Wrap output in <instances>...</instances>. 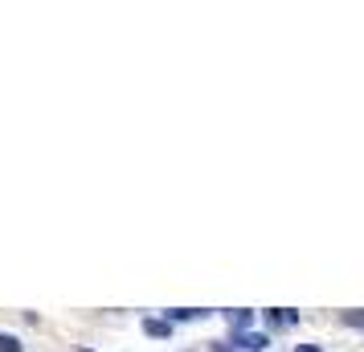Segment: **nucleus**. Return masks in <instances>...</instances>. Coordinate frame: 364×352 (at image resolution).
Returning a JSON list of instances; mask_svg holds the SVG:
<instances>
[{
	"label": "nucleus",
	"mask_w": 364,
	"mask_h": 352,
	"mask_svg": "<svg viewBox=\"0 0 364 352\" xmlns=\"http://www.w3.org/2000/svg\"><path fill=\"white\" fill-rule=\"evenodd\" d=\"M144 332L156 336V340H164V336H172V324H168V319H148V324H144Z\"/></svg>",
	"instance_id": "f257e3e1"
},
{
	"label": "nucleus",
	"mask_w": 364,
	"mask_h": 352,
	"mask_svg": "<svg viewBox=\"0 0 364 352\" xmlns=\"http://www.w3.org/2000/svg\"><path fill=\"white\" fill-rule=\"evenodd\" d=\"M242 344H246L250 352H258V348H266V336H242Z\"/></svg>",
	"instance_id": "20e7f679"
},
{
	"label": "nucleus",
	"mask_w": 364,
	"mask_h": 352,
	"mask_svg": "<svg viewBox=\"0 0 364 352\" xmlns=\"http://www.w3.org/2000/svg\"><path fill=\"white\" fill-rule=\"evenodd\" d=\"M270 319H274V324H295V311H287V307H279V311H274Z\"/></svg>",
	"instance_id": "39448f33"
},
{
	"label": "nucleus",
	"mask_w": 364,
	"mask_h": 352,
	"mask_svg": "<svg viewBox=\"0 0 364 352\" xmlns=\"http://www.w3.org/2000/svg\"><path fill=\"white\" fill-rule=\"evenodd\" d=\"M78 352H90V348H78Z\"/></svg>",
	"instance_id": "0eeeda50"
},
{
	"label": "nucleus",
	"mask_w": 364,
	"mask_h": 352,
	"mask_svg": "<svg viewBox=\"0 0 364 352\" xmlns=\"http://www.w3.org/2000/svg\"><path fill=\"white\" fill-rule=\"evenodd\" d=\"M0 352H21V340H17V336H4V332H0Z\"/></svg>",
	"instance_id": "f03ea898"
},
{
	"label": "nucleus",
	"mask_w": 364,
	"mask_h": 352,
	"mask_svg": "<svg viewBox=\"0 0 364 352\" xmlns=\"http://www.w3.org/2000/svg\"><path fill=\"white\" fill-rule=\"evenodd\" d=\"M250 319H254L250 311H230V324H233V328H250Z\"/></svg>",
	"instance_id": "7ed1b4c3"
},
{
	"label": "nucleus",
	"mask_w": 364,
	"mask_h": 352,
	"mask_svg": "<svg viewBox=\"0 0 364 352\" xmlns=\"http://www.w3.org/2000/svg\"><path fill=\"white\" fill-rule=\"evenodd\" d=\"M295 352H319V348H315V344H299Z\"/></svg>",
	"instance_id": "423d86ee"
}]
</instances>
